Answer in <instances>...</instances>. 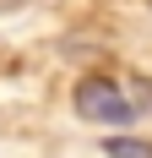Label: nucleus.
I'll return each mask as SVG.
<instances>
[{
    "label": "nucleus",
    "mask_w": 152,
    "mask_h": 158,
    "mask_svg": "<svg viewBox=\"0 0 152 158\" xmlns=\"http://www.w3.org/2000/svg\"><path fill=\"white\" fill-rule=\"evenodd\" d=\"M76 114L92 120V126H130L136 120V104H130V93L120 82L87 77V82H76Z\"/></svg>",
    "instance_id": "obj_1"
},
{
    "label": "nucleus",
    "mask_w": 152,
    "mask_h": 158,
    "mask_svg": "<svg viewBox=\"0 0 152 158\" xmlns=\"http://www.w3.org/2000/svg\"><path fill=\"white\" fill-rule=\"evenodd\" d=\"M103 153L109 158H152V142H141V136H109Z\"/></svg>",
    "instance_id": "obj_2"
},
{
    "label": "nucleus",
    "mask_w": 152,
    "mask_h": 158,
    "mask_svg": "<svg viewBox=\"0 0 152 158\" xmlns=\"http://www.w3.org/2000/svg\"><path fill=\"white\" fill-rule=\"evenodd\" d=\"M130 104L152 114V77H136V82H130Z\"/></svg>",
    "instance_id": "obj_3"
},
{
    "label": "nucleus",
    "mask_w": 152,
    "mask_h": 158,
    "mask_svg": "<svg viewBox=\"0 0 152 158\" xmlns=\"http://www.w3.org/2000/svg\"><path fill=\"white\" fill-rule=\"evenodd\" d=\"M11 6H27V0H0V11H11Z\"/></svg>",
    "instance_id": "obj_4"
}]
</instances>
